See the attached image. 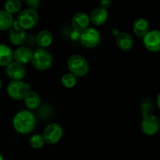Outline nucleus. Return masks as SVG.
<instances>
[{"mask_svg":"<svg viewBox=\"0 0 160 160\" xmlns=\"http://www.w3.org/2000/svg\"><path fill=\"white\" fill-rule=\"evenodd\" d=\"M13 127L20 134H28L34 130L36 124V119L34 114L28 110L17 112L13 118Z\"/></svg>","mask_w":160,"mask_h":160,"instance_id":"nucleus-1","label":"nucleus"},{"mask_svg":"<svg viewBox=\"0 0 160 160\" xmlns=\"http://www.w3.org/2000/svg\"><path fill=\"white\" fill-rule=\"evenodd\" d=\"M68 68L71 73L76 77H83L87 74L89 70L88 61L80 55H73L68 59Z\"/></svg>","mask_w":160,"mask_h":160,"instance_id":"nucleus-2","label":"nucleus"},{"mask_svg":"<svg viewBox=\"0 0 160 160\" xmlns=\"http://www.w3.org/2000/svg\"><path fill=\"white\" fill-rule=\"evenodd\" d=\"M32 63L36 69L39 70H46L52 63L51 54L45 48H38L33 53Z\"/></svg>","mask_w":160,"mask_h":160,"instance_id":"nucleus-3","label":"nucleus"},{"mask_svg":"<svg viewBox=\"0 0 160 160\" xmlns=\"http://www.w3.org/2000/svg\"><path fill=\"white\" fill-rule=\"evenodd\" d=\"M38 14L34 9H27L20 12L17 17V23L23 29H31L37 24Z\"/></svg>","mask_w":160,"mask_h":160,"instance_id":"nucleus-4","label":"nucleus"},{"mask_svg":"<svg viewBox=\"0 0 160 160\" xmlns=\"http://www.w3.org/2000/svg\"><path fill=\"white\" fill-rule=\"evenodd\" d=\"M30 85L20 81H12L8 84L7 93L15 100H20L25 98L30 92Z\"/></svg>","mask_w":160,"mask_h":160,"instance_id":"nucleus-5","label":"nucleus"},{"mask_svg":"<svg viewBox=\"0 0 160 160\" xmlns=\"http://www.w3.org/2000/svg\"><path fill=\"white\" fill-rule=\"evenodd\" d=\"M160 121L156 116L149 113L144 116L141 123L142 131L146 135H153L159 131Z\"/></svg>","mask_w":160,"mask_h":160,"instance_id":"nucleus-6","label":"nucleus"},{"mask_svg":"<svg viewBox=\"0 0 160 160\" xmlns=\"http://www.w3.org/2000/svg\"><path fill=\"white\" fill-rule=\"evenodd\" d=\"M45 142L49 145L57 143L62 137V128L59 123H52L45 128L43 133Z\"/></svg>","mask_w":160,"mask_h":160,"instance_id":"nucleus-7","label":"nucleus"},{"mask_svg":"<svg viewBox=\"0 0 160 160\" xmlns=\"http://www.w3.org/2000/svg\"><path fill=\"white\" fill-rule=\"evenodd\" d=\"M100 38L101 36L98 30L93 28H88L81 33L80 36V40L82 45L88 48L96 46L99 43Z\"/></svg>","mask_w":160,"mask_h":160,"instance_id":"nucleus-8","label":"nucleus"},{"mask_svg":"<svg viewBox=\"0 0 160 160\" xmlns=\"http://www.w3.org/2000/svg\"><path fill=\"white\" fill-rule=\"evenodd\" d=\"M145 48L151 52L160 51V31L152 30L143 38Z\"/></svg>","mask_w":160,"mask_h":160,"instance_id":"nucleus-9","label":"nucleus"},{"mask_svg":"<svg viewBox=\"0 0 160 160\" xmlns=\"http://www.w3.org/2000/svg\"><path fill=\"white\" fill-rule=\"evenodd\" d=\"M6 73L12 81H20L24 78L26 70L22 64L17 62H12L6 67Z\"/></svg>","mask_w":160,"mask_h":160,"instance_id":"nucleus-10","label":"nucleus"},{"mask_svg":"<svg viewBox=\"0 0 160 160\" xmlns=\"http://www.w3.org/2000/svg\"><path fill=\"white\" fill-rule=\"evenodd\" d=\"M9 38L14 45H21L26 40V32L24 29L19 26L17 22L13 23V26L9 31Z\"/></svg>","mask_w":160,"mask_h":160,"instance_id":"nucleus-11","label":"nucleus"},{"mask_svg":"<svg viewBox=\"0 0 160 160\" xmlns=\"http://www.w3.org/2000/svg\"><path fill=\"white\" fill-rule=\"evenodd\" d=\"M90 23V17L87 13L84 12H80L75 14L72 19V26L73 29L77 31H84L87 29Z\"/></svg>","mask_w":160,"mask_h":160,"instance_id":"nucleus-12","label":"nucleus"},{"mask_svg":"<svg viewBox=\"0 0 160 160\" xmlns=\"http://www.w3.org/2000/svg\"><path fill=\"white\" fill-rule=\"evenodd\" d=\"M33 52L28 47H20L13 52V59L15 62L20 64H27L32 60Z\"/></svg>","mask_w":160,"mask_h":160,"instance_id":"nucleus-13","label":"nucleus"},{"mask_svg":"<svg viewBox=\"0 0 160 160\" xmlns=\"http://www.w3.org/2000/svg\"><path fill=\"white\" fill-rule=\"evenodd\" d=\"M90 21L96 26H100L106 23L108 18V12L106 8L98 7L94 9L90 15Z\"/></svg>","mask_w":160,"mask_h":160,"instance_id":"nucleus-14","label":"nucleus"},{"mask_svg":"<svg viewBox=\"0 0 160 160\" xmlns=\"http://www.w3.org/2000/svg\"><path fill=\"white\" fill-rule=\"evenodd\" d=\"M117 44L119 48L123 51H130L134 45V40L131 34L128 32H120L117 36Z\"/></svg>","mask_w":160,"mask_h":160,"instance_id":"nucleus-15","label":"nucleus"},{"mask_svg":"<svg viewBox=\"0 0 160 160\" xmlns=\"http://www.w3.org/2000/svg\"><path fill=\"white\" fill-rule=\"evenodd\" d=\"M149 23L145 18H138L134 21L133 30L138 37L144 38L149 32Z\"/></svg>","mask_w":160,"mask_h":160,"instance_id":"nucleus-16","label":"nucleus"},{"mask_svg":"<svg viewBox=\"0 0 160 160\" xmlns=\"http://www.w3.org/2000/svg\"><path fill=\"white\" fill-rule=\"evenodd\" d=\"M13 53L9 46L5 44H0V66L7 67L12 62Z\"/></svg>","mask_w":160,"mask_h":160,"instance_id":"nucleus-17","label":"nucleus"},{"mask_svg":"<svg viewBox=\"0 0 160 160\" xmlns=\"http://www.w3.org/2000/svg\"><path fill=\"white\" fill-rule=\"evenodd\" d=\"M24 102L28 109H36L40 106L41 98L37 92L30 91L25 96Z\"/></svg>","mask_w":160,"mask_h":160,"instance_id":"nucleus-18","label":"nucleus"},{"mask_svg":"<svg viewBox=\"0 0 160 160\" xmlns=\"http://www.w3.org/2000/svg\"><path fill=\"white\" fill-rule=\"evenodd\" d=\"M52 42V34L49 31L43 30L40 31L37 36V43L41 48L49 46Z\"/></svg>","mask_w":160,"mask_h":160,"instance_id":"nucleus-19","label":"nucleus"},{"mask_svg":"<svg viewBox=\"0 0 160 160\" xmlns=\"http://www.w3.org/2000/svg\"><path fill=\"white\" fill-rule=\"evenodd\" d=\"M13 26V18L12 14L6 10L0 11V30L6 31Z\"/></svg>","mask_w":160,"mask_h":160,"instance_id":"nucleus-20","label":"nucleus"},{"mask_svg":"<svg viewBox=\"0 0 160 160\" xmlns=\"http://www.w3.org/2000/svg\"><path fill=\"white\" fill-rule=\"evenodd\" d=\"M78 82V78L73 73H66L61 78V84L67 88H71L74 87Z\"/></svg>","mask_w":160,"mask_h":160,"instance_id":"nucleus-21","label":"nucleus"},{"mask_svg":"<svg viewBox=\"0 0 160 160\" xmlns=\"http://www.w3.org/2000/svg\"><path fill=\"white\" fill-rule=\"evenodd\" d=\"M5 8L6 12L9 13H16L21 8V3L18 0H8L5 4Z\"/></svg>","mask_w":160,"mask_h":160,"instance_id":"nucleus-22","label":"nucleus"},{"mask_svg":"<svg viewBox=\"0 0 160 160\" xmlns=\"http://www.w3.org/2000/svg\"><path fill=\"white\" fill-rule=\"evenodd\" d=\"M45 142L43 136L38 134L33 135L29 140L30 145L34 148H41L42 147H43Z\"/></svg>","mask_w":160,"mask_h":160,"instance_id":"nucleus-23","label":"nucleus"},{"mask_svg":"<svg viewBox=\"0 0 160 160\" xmlns=\"http://www.w3.org/2000/svg\"><path fill=\"white\" fill-rule=\"evenodd\" d=\"M27 3H28L29 6H31V7L33 8H38V4L39 2L37 1V0H31V1H27Z\"/></svg>","mask_w":160,"mask_h":160,"instance_id":"nucleus-24","label":"nucleus"},{"mask_svg":"<svg viewBox=\"0 0 160 160\" xmlns=\"http://www.w3.org/2000/svg\"><path fill=\"white\" fill-rule=\"evenodd\" d=\"M111 3V2L109 1H103L101 2V5H102V7L103 8H106V6H107L108 5H109Z\"/></svg>","mask_w":160,"mask_h":160,"instance_id":"nucleus-25","label":"nucleus"},{"mask_svg":"<svg viewBox=\"0 0 160 160\" xmlns=\"http://www.w3.org/2000/svg\"><path fill=\"white\" fill-rule=\"evenodd\" d=\"M112 34H113V35H116V36H117V35H118L119 34H120V32H119V31H118V30H117V29H114V30H112Z\"/></svg>","mask_w":160,"mask_h":160,"instance_id":"nucleus-26","label":"nucleus"},{"mask_svg":"<svg viewBox=\"0 0 160 160\" xmlns=\"http://www.w3.org/2000/svg\"><path fill=\"white\" fill-rule=\"evenodd\" d=\"M157 105H158V107L160 109V93L158 95V98H157Z\"/></svg>","mask_w":160,"mask_h":160,"instance_id":"nucleus-27","label":"nucleus"},{"mask_svg":"<svg viewBox=\"0 0 160 160\" xmlns=\"http://www.w3.org/2000/svg\"><path fill=\"white\" fill-rule=\"evenodd\" d=\"M0 160H4V158H3L2 154L1 152H0Z\"/></svg>","mask_w":160,"mask_h":160,"instance_id":"nucleus-28","label":"nucleus"},{"mask_svg":"<svg viewBox=\"0 0 160 160\" xmlns=\"http://www.w3.org/2000/svg\"><path fill=\"white\" fill-rule=\"evenodd\" d=\"M2 82L1 79H0V89L2 88Z\"/></svg>","mask_w":160,"mask_h":160,"instance_id":"nucleus-29","label":"nucleus"}]
</instances>
